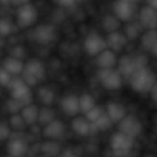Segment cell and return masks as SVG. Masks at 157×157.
I'll use <instances>...</instances> for the list:
<instances>
[{
    "instance_id": "cell-23",
    "label": "cell",
    "mask_w": 157,
    "mask_h": 157,
    "mask_svg": "<svg viewBox=\"0 0 157 157\" xmlns=\"http://www.w3.org/2000/svg\"><path fill=\"white\" fill-rule=\"evenodd\" d=\"M102 27L109 33L116 31L121 27V20L114 14L113 15H106L102 18Z\"/></svg>"
},
{
    "instance_id": "cell-38",
    "label": "cell",
    "mask_w": 157,
    "mask_h": 157,
    "mask_svg": "<svg viewBox=\"0 0 157 157\" xmlns=\"http://www.w3.org/2000/svg\"><path fill=\"white\" fill-rule=\"evenodd\" d=\"M150 94H151V98H152V99H153L155 102H156L157 103V81L155 82V86H153L152 90L150 91Z\"/></svg>"
},
{
    "instance_id": "cell-2",
    "label": "cell",
    "mask_w": 157,
    "mask_h": 157,
    "mask_svg": "<svg viewBox=\"0 0 157 157\" xmlns=\"http://www.w3.org/2000/svg\"><path fill=\"white\" fill-rule=\"evenodd\" d=\"M148 66V58L144 54L124 55L118 62V70L123 78H129L139 69Z\"/></svg>"
},
{
    "instance_id": "cell-15",
    "label": "cell",
    "mask_w": 157,
    "mask_h": 157,
    "mask_svg": "<svg viewBox=\"0 0 157 157\" xmlns=\"http://www.w3.org/2000/svg\"><path fill=\"white\" fill-rule=\"evenodd\" d=\"M61 108L64 114L70 117H75L80 113L79 97L75 95H68L61 101Z\"/></svg>"
},
{
    "instance_id": "cell-18",
    "label": "cell",
    "mask_w": 157,
    "mask_h": 157,
    "mask_svg": "<svg viewBox=\"0 0 157 157\" xmlns=\"http://www.w3.org/2000/svg\"><path fill=\"white\" fill-rule=\"evenodd\" d=\"M24 65L25 64L22 63L20 59L16 58L11 55L8 57H6L2 63V68H4L12 75H21L24 70Z\"/></svg>"
},
{
    "instance_id": "cell-1",
    "label": "cell",
    "mask_w": 157,
    "mask_h": 157,
    "mask_svg": "<svg viewBox=\"0 0 157 157\" xmlns=\"http://www.w3.org/2000/svg\"><path fill=\"white\" fill-rule=\"evenodd\" d=\"M156 81V75L155 72L148 66L137 70L129 78L132 88L141 94L150 93Z\"/></svg>"
},
{
    "instance_id": "cell-29",
    "label": "cell",
    "mask_w": 157,
    "mask_h": 157,
    "mask_svg": "<svg viewBox=\"0 0 157 157\" xmlns=\"http://www.w3.org/2000/svg\"><path fill=\"white\" fill-rule=\"evenodd\" d=\"M9 125L13 130L18 132V131L24 130L25 127L27 126V123L24 121L21 113H16V114L11 115L9 119Z\"/></svg>"
},
{
    "instance_id": "cell-32",
    "label": "cell",
    "mask_w": 157,
    "mask_h": 157,
    "mask_svg": "<svg viewBox=\"0 0 157 157\" xmlns=\"http://www.w3.org/2000/svg\"><path fill=\"white\" fill-rule=\"evenodd\" d=\"M103 113H104L103 109H102L100 107H98V106L96 105L94 108H92L89 111H87V112L85 114V117H86L90 122H96Z\"/></svg>"
},
{
    "instance_id": "cell-40",
    "label": "cell",
    "mask_w": 157,
    "mask_h": 157,
    "mask_svg": "<svg viewBox=\"0 0 157 157\" xmlns=\"http://www.w3.org/2000/svg\"><path fill=\"white\" fill-rule=\"evenodd\" d=\"M148 5L157 11V0H147Z\"/></svg>"
},
{
    "instance_id": "cell-31",
    "label": "cell",
    "mask_w": 157,
    "mask_h": 157,
    "mask_svg": "<svg viewBox=\"0 0 157 157\" xmlns=\"http://www.w3.org/2000/svg\"><path fill=\"white\" fill-rule=\"evenodd\" d=\"M6 110L12 115V114H16V113H20L22 109L24 108V106L18 100L11 98L9 100L6 101Z\"/></svg>"
},
{
    "instance_id": "cell-10",
    "label": "cell",
    "mask_w": 157,
    "mask_h": 157,
    "mask_svg": "<svg viewBox=\"0 0 157 157\" xmlns=\"http://www.w3.org/2000/svg\"><path fill=\"white\" fill-rule=\"evenodd\" d=\"M33 39L39 44H50L56 39V30L50 24H41L33 30Z\"/></svg>"
},
{
    "instance_id": "cell-42",
    "label": "cell",
    "mask_w": 157,
    "mask_h": 157,
    "mask_svg": "<svg viewBox=\"0 0 157 157\" xmlns=\"http://www.w3.org/2000/svg\"><path fill=\"white\" fill-rule=\"evenodd\" d=\"M1 1V4L4 5V6H7V5H10L12 3V0H0Z\"/></svg>"
},
{
    "instance_id": "cell-25",
    "label": "cell",
    "mask_w": 157,
    "mask_h": 157,
    "mask_svg": "<svg viewBox=\"0 0 157 157\" xmlns=\"http://www.w3.org/2000/svg\"><path fill=\"white\" fill-rule=\"evenodd\" d=\"M53 120H55V114L54 111L50 109L48 106L43 107L42 109H40L39 112V118H38V122L42 125V126H46L47 124H49L50 122H52Z\"/></svg>"
},
{
    "instance_id": "cell-13",
    "label": "cell",
    "mask_w": 157,
    "mask_h": 157,
    "mask_svg": "<svg viewBox=\"0 0 157 157\" xmlns=\"http://www.w3.org/2000/svg\"><path fill=\"white\" fill-rule=\"evenodd\" d=\"M65 132V127L63 123L59 120H53L52 122L44 126L43 136L51 140H58L63 137Z\"/></svg>"
},
{
    "instance_id": "cell-34",
    "label": "cell",
    "mask_w": 157,
    "mask_h": 157,
    "mask_svg": "<svg viewBox=\"0 0 157 157\" xmlns=\"http://www.w3.org/2000/svg\"><path fill=\"white\" fill-rule=\"evenodd\" d=\"M10 129H11V127L7 123H6V122L1 123V125H0V140L2 142L7 140L10 137V134H11Z\"/></svg>"
},
{
    "instance_id": "cell-5",
    "label": "cell",
    "mask_w": 157,
    "mask_h": 157,
    "mask_svg": "<svg viewBox=\"0 0 157 157\" xmlns=\"http://www.w3.org/2000/svg\"><path fill=\"white\" fill-rule=\"evenodd\" d=\"M135 139L118 131L114 132L110 138V147L113 155L118 156L129 155L133 148Z\"/></svg>"
},
{
    "instance_id": "cell-17",
    "label": "cell",
    "mask_w": 157,
    "mask_h": 157,
    "mask_svg": "<svg viewBox=\"0 0 157 157\" xmlns=\"http://www.w3.org/2000/svg\"><path fill=\"white\" fill-rule=\"evenodd\" d=\"M97 64L99 68H114L117 64V56L114 51L106 49L97 55Z\"/></svg>"
},
{
    "instance_id": "cell-19",
    "label": "cell",
    "mask_w": 157,
    "mask_h": 157,
    "mask_svg": "<svg viewBox=\"0 0 157 157\" xmlns=\"http://www.w3.org/2000/svg\"><path fill=\"white\" fill-rule=\"evenodd\" d=\"M106 112L108 113V115L109 116L114 124L119 123L127 115L126 109L123 107V105L118 102L108 103Z\"/></svg>"
},
{
    "instance_id": "cell-7",
    "label": "cell",
    "mask_w": 157,
    "mask_h": 157,
    "mask_svg": "<svg viewBox=\"0 0 157 157\" xmlns=\"http://www.w3.org/2000/svg\"><path fill=\"white\" fill-rule=\"evenodd\" d=\"M37 17H38V12L32 4L27 3L17 6V22L20 28L26 29L30 27L35 23Z\"/></svg>"
},
{
    "instance_id": "cell-28",
    "label": "cell",
    "mask_w": 157,
    "mask_h": 157,
    "mask_svg": "<svg viewBox=\"0 0 157 157\" xmlns=\"http://www.w3.org/2000/svg\"><path fill=\"white\" fill-rule=\"evenodd\" d=\"M40 150L45 155H57L60 154L61 146L53 141H48L41 144Z\"/></svg>"
},
{
    "instance_id": "cell-9",
    "label": "cell",
    "mask_w": 157,
    "mask_h": 157,
    "mask_svg": "<svg viewBox=\"0 0 157 157\" xmlns=\"http://www.w3.org/2000/svg\"><path fill=\"white\" fill-rule=\"evenodd\" d=\"M84 48L89 55L97 56L108 48L107 40L98 33L91 32L85 39Z\"/></svg>"
},
{
    "instance_id": "cell-22",
    "label": "cell",
    "mask_w": 157,
    "mask_h": 157,
    "mask_svg": "<svg viewBox=\"0 0 157 157\" xmlns=\"http://www.w3.org/2000/svg\"><path fill=\"white\" fill-rule=\"evenodd\" d=\"M157 42L156 29H147L141 37V44L144 50L150 52L153 46Z\"/></svg>"
},
{
    "instance_id": "cell-3",
    "label": "cell",
    "mask_w": 157,
    "mask_h": 157,
    "mask_svg": "<svg viewBox=\"0 0 157 157\" xmlns=\"http://www.w3.org/2000/svg\"><path fill=\"white\" fill-rule=\"evenodd\" d=\"M11 98L18 100L24 107L32 103V93L30 86L26 84L22 76L13 75L7 87Z\"/></svg>"
},
{
    "instance_id": "cell-41",
    "label": "cell",
    "mask_w": 157,
    "mask_h": 157,
    "mask_svg": "<svg viewBox=\"0 0 157 157\" xmlns=\"http://www.w3.org/2000/svg\"><path fill=\"white\" fill-rule=\"evenodd\" d=\"M150 52H151L155 57H157V42L153 46V48L151 49Z\"/></svg>"
},
{
    "instance_id": "cell-4",
    "label": "cell",
    "mask_w": 157,
    "mask_h": 157,
    "mask_svg": "<svg viewBox=\"0 0 157 157\" xmlns=\"http://www.w3.org/2000/svg\"><path fill=\"white\" fill-rule=\"evenodd\" d=\"M21 75L26 84L29 86H34L44 78L45 68L40 61L31 59L24 65V70Z\"/></svg>"
},
{
    "instance_id": "cell-33",
    "label": "cell",
    "mask_w": 157,
    "mask_h": 157,
    "mask_svg": "<svg viewBox=\"0 0 157 157\" xmlns=\"http://www.w3.org/2000/svg\"><path fill=\"white\" fill-rule=\"evenodd\" d=\"M13 24L10 20L2 18L0 21V33L2 37L8 36L12 33L13 31Z\"/></svg>"
},
{
    "instance_id": "cell-16",
    "label": "cell",
    "mask_w": 157,
    "mask_h": 157,
    "mask_svg": "<svg viewBox=\"0 0 157 157\" xmlns=\"http://www.w3.org/2000/svg\"><path fill=\"white\" fill-rule=\"evenodd\" d=\"M28 150L27 143L21 138L11 139L6 145V151L10 156H23L27 154Z\"/></svg>"
},
{
    "instance_id": "cell-27",
    "label": "cell",
    "mask_w": 157,
    "mask_h": 157,
    "mask_svg": "<svg viewBox=\"0 0 157 157\" xmlns=\"http://www.w3.org/2000/svg\"><path fill=\"white\" fill-rule=\"evenodd\" d=\"M79 105L80 111L85 115L87 111H89L92 108L96 106V101L94 98L89 94H83L79 97Z\"/></svg>"
},
{
    "instance_id": "cell-35",
    "label": "cell",
    "mask_w": 157,
    "mask_h": 157,
    "mask_svg": "<svg viewBox=\"0 0 157 157\" xmlns=\"http://www.w3.org/2000/svg\"><path fill=\"white\" fill-rule=\"evenodd\" d=\"M12 76L13 75H10L7 71H6L4 68H1V71H0V83H1V86L3 87H7Z\"/></svg>"
},
{
    "instance_id": "cell-43",
    "label": "cell",
    "mask_w": 157,
    "mask_h": 157,
    "mask_svg": "<svg viewBox=\"0 0 157 157\" xmlns=\"http://www.w3.org/2000/svg\"><path fill=\"white\" fill-rule=\"evenodd\" d=\"M122 1H129V2H132V3H134V1H135V0H122Z\"/></svg>"
},
{
    "instance_id": "cell-36",
    "label": "cell",
    "mask_w": 157,
    "mask_h": 157,
    "mask_svg": "<svg viewBox=\"0 0 157 157\" xmlns=\"http://www.w3.org/2000/svg\"><path fill=\"white\" fill-rule=\"evenodd\" d=\"M24 55H25V52H24V49L21 46H16L11 51V56H14V57L18 58L20 60H21L22 57H24Z\"/></svg>"
},
{
    "instance_id": "cell-6",
    "label": "cell",
    "mask_w": 157,
    "mask_h": 157,
    "mask_svg": "<svg viewBox=\"0 0 157 157\" xmlns=\"http://www.w3.org/2000/svg\"><path fill=\"white\" fill-rule=\"evenodd\" d=\"M98 77L101 85L108 90H118L122 86L123 76L114 68H99Z\"/></svg>"
},
{
    "instance_id": "cell-30",
    "label": "cell",
    "mask_w": 157,
    "mask_h": 157,
    "mask_svg": "<svg viewBox=\"0 0 157 157\" xmlns=\"http://www.w3.org/2000/svg\"><path fill=\"white\" fill-rule=\"evenodd\" d=\"M95 123L98 126L99 132H106V131L109 130L110 127L114 124L107 112H104Z\"/></svg>"
},
{
    "instance_id": "cell-20",
    "label": "cell",
    "mask_w": 157,
    "mask_h": 157,
    "mask_svg": "<svg viewBox=\"0 0 157 157\" xmlns=\"http://www.w3.org/2000/svg\"><path fill=\"white\" fill-rule=\"evenodd\" d=\"M71 125L73 131L80 136H87L90 134L91 122L86 117L75 118Z\"/></svg>"
},
{
    "instance_id": "cell-39",
    "label": "cell",
    "mask_w": 157,
    "mask_h": 157,
    "mask_svg": "<svg viewBox=\"0 0 157 157\" xmlns=\"http://www.w3.org/2000/svg\"><path fill=\"white\" fill-rule=\"evenodd\" d=\"M30 0H12V5L13 6H22L24 4H27V3H29Z\"/></svg>"
},
{
    "instance_id": "cell-24",
    "label": "cell",
    "mask_w": 157,
    "mask_h": 157,
    "mask_svg": "<svg viewBox=\"0 0 157 157\" xmlns=\"http://www.w3.org/2000/svg\"><path fill=\"white\" fill-rule=\"evenodd\" d=\"M144 27L142 26V24L140 23V21H136V22H131L129 23L124 29V33L127 36L128 40H133L135 39H137L142 31L144 30Z\"/></svg>"
},
{
    "instance_id": "cell-26",
    "label": "cell",
    "mask_w": 157,
    "mask_h": 157,
    "mask_svg": "<svg viewBox=\"0 0 157 157\" xmlns=\"http://www.w3.org/2000/svg\"><path fill=\"white\" fill-rule=\"evenodd\" d=\"M38 97L40 98V100L41 101L42 104H44L45 106H50L53 103L54 99H55V95L54 92L46 86L40 87L38 91Z\"/></svg>"
},
{
    "instance_id": "cell-21",
    "label": "cell",
    "mask_w": 157,
    "mask_h": 157,
    "mask_svg": "<svg viewBox=\"0 0 157 157\" xmlns=\"http://www.w3.org/2000/svg\"><path fill=\"white\" fill-rule=\"evenodd\" d=\"M39 112L40 109L35 106L34 104H29L25 106L22 110H21V115L26 121L27 125H33L36 122H38V118H39Z\"/></svg>"
},
{
    "instance_id": "cell-14",
    "label": "cell",
    "mask_w": 157,
    "mask_h": 157,
    "mask_svg": "<svg viewBox=\"0 0 157 157\" xmlns=\"http://www.w3.org/2000/svg\"><path fill=\"white\" fill-rule=\"evenodd\" d=\"M107 45L108 48L116 52H121L128 42V38L125 33L119 30L109 32L107 36Z\"/></svg>"
},
{
    "instance_id": "cell-8",
    "label": "cell",
    "mask_w": 157,
    "mask_h": 157,
    "mask_svg": "<svg viewBox=\"0 0 157 157\" xmlns=\"http://www.w3.org/2000/svg\"><path fill=\"white\" fill-rule=\"evenodd\" d=\"M119 131L136 139L143 132V125L140 120L134 115L127 114L119 123Z\"/></svg>"
},
{
    "instance_id": "cell-37",
    "label": "cell",
    "mask_w": 157,
    "mask_h": 157,
    "mask_svg": "<svg viewBox=\"0 0 157 157\" xmlns=\"http://www.w3.org/2000/svg\"><path fill=\"white\" fill-rule=\"evenodd\" d=\"M58 4L63 7H71L74 5H75L78 0H57Z\"/></svg>"
},
{
    "instance_id": "cell-11",
    "label": "cell",
    "mask_w": 157,
    "mask_h": 157,
    "mask_svg": "<svg viewBox=\"0 0 157 157\" xmlns=\"http://www.w3.org/2000/svg\"><path fill=\"white\" fill-rule=\"evenodd\" d=\"M113 14L123 22H129L132 19L134 14V6L132 2L116 0L112 6Z\"/></svg>"
},
{
    "instance_id": "cell-12",
    "label": "cell",
    "mask_w": 157,
    "mask_h": 157,
    "mask_svg": "<svg viewBox=\"0 0 157 157\" xmlns=\"http://www.w3.org/2000/svg\"><path fill=\"white\" fill-rule=\"evenodd\" d=\"M139 21L144 29H156L157 11L149 5L141 8L139 13Z\"/></svg>"
}]
</instances>
